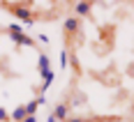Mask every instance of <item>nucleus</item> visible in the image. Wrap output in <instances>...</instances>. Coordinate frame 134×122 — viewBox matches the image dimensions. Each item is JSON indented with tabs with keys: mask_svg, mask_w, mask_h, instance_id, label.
<instances>
[{
	"mask_svg": "<svg viewBox=\"0 0 134 122\" xmlns=\"http://www.w3.org/2000/svg\"><path fill=\"white\" fill-rule=\"evenodd\" d=\"M2 7H7V12H12L14 16L21 19V21H26L28 26L35 23V14H32V9H28L23 2H2Z\"/></svg>",
	"mask_w": 134,
	"mask_h": 122,
	"instance_id": "obj_1",
	"label": "nucleus"
},
{
	"mask_svg": "<svg viewBox=\"0 0 134 122\" xmlns=\"http://www.w3.org/2000/svg\"><path fill=\"white\" fill-rule=\"evenodd\" d=\"M90 9H93V2H74L72 5V12L79 21H81V16H90Z\"/></svg>",
	"mask_w": 134,
	"mask_h": 122,
	"instance_id": "obj_2",
	"label": "nucleus"
},
{
	"mask_svg": "<svg viewBox=\"0 0 134 122\" xmlns=\"http://www.w3.org/2000/svg\"><path fill=\"white\" fill-rule=\"evenodd\" d=\"M63 28H65V32L72 37V35H76L79 32V28H81V21L76 19V16H67L65 19V23H63Z\"/></svg>",
	"mask_w": 134,
	"mask_h": 122,
	"instance_id": "obj_3",
	"label": "nucleus"
},
{
	"mask_svg": "<svg viewBox=\"0 0 134 122\" xmlns=\"http://www.w3.org/2000/svg\"><path fill=\"white\" fill-rule=\"evenodd\" d=\"M37 69H40V74H42V76H46V74L51 71V60H49V55H46V53H42V55H40Z\"/></svg>",
	"mask_w": 134,
	"mask_h": 122,
	"instance_id": "obj_4",
	"label": "nucleus"
},
{
	"mask_svg": "<svg viewBox=\"0 0 134 122\" xmlns=\"http://www.w3.org/2000/svg\"><path fill=\"white\" fill-rule=\"evenodd\" d=\"M53 118L55 120H67L69 118V104H58L53 108Z\"/></svg>",
	"mask_w": 134,
	"mask_h": 122,
	"instance_id": "obj_5",
	"label": "nucleus"
},
{
	"mask_svg": "<svg viewBox=\"0 0 134 122\" xmlns=\"http://www.w3.org/2000/svg\"><path fill=\"white\" fill-rule=\"evenodd\" d=\"M9 39L16 41V44H21V46H35V39L28 37V35H16V37H9Z\"/></svg>",
	"mask_w": 134,
	"mask_h": 122,
	"instance_id": "obj_6",
	"label": "nucleus"
},
{
	"mask_svg": "<svg viewBox=\"0 0 134 122\" xmlns=\"http://www.w3.org/2000/svg\"><path fill=\"white\" fill-rule=\"evenodd\" d=\"M12 120H14V122L26 120V108H23V104H21V106H16V108L12 111Z\"/></svg>",
	"mask_w": 134,
	"mask_h": 122,
	"instance_id": "obj_7",
	"label": "nucleus"
},
{
	"mask_svg": "<svg viewBox=\"0 0 134 122\" xmlns=\"http://www.w3.org/2000/svg\"><path fill=\"white\" fill-rule=\"evenodd\" d=\"M7 35H9V37L23 35V26H19V23H12V26H7Z\"/></svg>",
	"mask_w": 134,
	"mask_h": 122,
	"instance_id": "obj_8",
	"label": "nucleus"
},
{
	"mask_svg": "<svg viewBox=\"0 0 134 122\" xmlns=\"http://www.w3.org/2000/svg\"><path fill=\"white\" fill-rule=\"evenodd\" d=\"M67 65H69V53H67V48H63V51H60V67L65 69Z\"/></svg>",
	"mask_w": 134,
	"mask_h": 122,
	"instance_id": "obj_9",
	"label": "nucleus"
},
{
	"mask_svg": "<svg viewBox=\"0 0 134 122\" xmlns=\"http://www.w3.org/2000/svg\"><path fill=\"white\" fill-rule=\"evenodd\" d=\"M65 122H95V120H86V118H74V115H69Z\"/></svg>",
	"mask_w": 134,
	"mask_h": 122,
	"instance_id": "obj_10",
	"label": "nucleus"
},
{
	"mask_svg": "<svg viewBox=\"0 0 134 122\" xmlns=\"http://www.w3.org/2000/svg\"><path fill=\"white\" fill-rule=\"evenodd\" d=\"M9 120V115H7V111L2 108V106H0V122H7Z\"/></svg>",
	"mask_w": 134,
	"mask_h": 122,
	"instance_id": "obj_11",
	"label": "nucleus"
},
{
	"mask_svg": "<svg viewBox=\"0 0 134 122\" xmlns=\"http://www.w3.org/2000/svg\"><path fill=\"white\" fill-rule=\"evenodd\" d=\"M37 39H40L42 44H49V37H46V35H44V32H42V35H37Z\"/></svg>",
	"mask_w": 134,
	"mask_h": 122,
	"instance_id": "obj_12",
	"label": "nucleus"
},
{
	"mask_svg": "<svg viewBox=\"0 0 134 122\" xmlns=\"http://www.w3.org/2000/svg\"><path fill=\"white\" fill-rule=\"evenodd\" d=\"M21 122H37V118L32 115V118H26V120H21Z\"/></svg>",
	"mask_w": 134,
	"mask_h": 122,
	"instance_id": "obj_13",
	"label": "nucleus"
},
{
	"mask_svg": "<svg viewBox=\"0 0 134 122\" xmlns=\"http://www.w3.org/2000/svg\"><path fill=\"white\" fill-rule=\"evenodd\" d=\"M46 122H58V120H55V118H53V115H51V118H49V120H46Z\"/></svg>",
	"mask_w": 134,
	"mask_h": 122,
	"instance_id": "obj_14",
	"label": "nucleus"
}]
</instances>
